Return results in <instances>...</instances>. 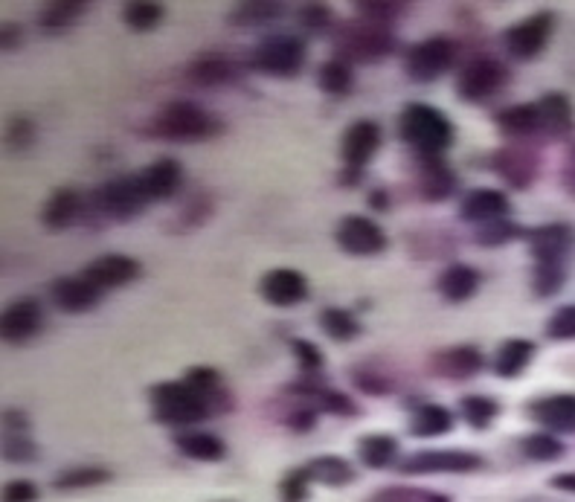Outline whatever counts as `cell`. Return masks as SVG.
<instances>
[{
  "instance_id": "obj_49",
  "label": "cell",
  "mask_w": 575,
  "mask_h": 502,
  "mask_svg": "<svg viewBox=\"0 0 575 502\" xmlns=\"http://www.w3.org/2000/svg\"><path fill=\"white\" fill-rule=\"evenodd\" d=\"M291 346V355L297 360V366L303 369V375H320L323 366H326V355L323 349L314 343V340H305V337H291L288 340Z\"/></svg>"
},
{
  "instance_id": "obj_47",
  "label": "cell",
  "mask_w": 575,
  "mask_h": 502,
  "mask_svg": "<svg viewBox=\"0 0 575 502\" xmlns=\"http://www.w3.org/2000/svg\"><path fill=\"white\" fill-rule=\"evenodd\" d=\"M111 479L108 468H70V471L59 473L53 479V488L56 491H82V488H96V485H105Z\"/></svg>"
},
{
  "instance_id": "obj_2",
  "label": "cell",
  "mask_w": 575,
  "mask_h": 502,
  "mask_svg": "<svg viewBox=\"0 0 575 502\" xmlns=\"http://www.w3.org/2000/svg\"><path fill=\"white\" fill-rule=\"evenodd\" d=\"M398 137L416 157H445L454 146L456 125L445 111L427 102H410L398 114Z\"/></svg>"
},
{
  "instance_id": "obj_56",
  "label": "cell",
  "mask_w": 575,
  "mask_h": 502,
  "mask_svg": "<svg viewBox=\"0 0 575 502\" xmlns=\"http://www.w3.org/2000/svg\"><path fill=\"white\" fill-rule=\"evenodd\" d=\"M3 502H38V488L30 479H15L3 488Z\"/></svg>"
},
{
  "instance_id": "obj_55",
  "label": "cell",
  "mask_w": 575,
  "mask_h": 502,
  "mask_svg": "<svg viewBox=\"0 0 575 502\" xmlns=\"http://www.w3.org/2000/svg\"><path fill=\"white\" fill-rule=\"evenodd\" d=\"M212 209L215 207H212L210 195H192V198L186 201V207H183L181 215H178V221L186 224L189 230H192V227H201V224H207Z\"/></svg>"
},
{
  "instance_id": "obj_63",
  "label": "cell",
  "mask_w": 575,
  "mask_h": 502,
  "mask_svg": "<svg viewBox=\"0 0 575 502\" xmlns=\"http://www.w3.org/2000/svg\"><path fill=\"white\" fill-rule=\"evenodd\" d=\"M523 502H546V500H538V497H532V500H523Z\"/></svg>"
},
{
  "instance_id": "obj_23",
  "label": "cell",
  "mask_w": 575,
  "mask_h": 502,
  "mask_svg": "<svg viewBox=\"0 0 575 502\" xmlns=\"http://www.w3.org/2000/svg\"><path fill=\"white\" fill-rule=\"evenodd\" d=\"M137 180H140V189L146 195L149 204H163L169 198H175L181 192L183 186V166L181 160L175 157H160L149 166H143L137 172Z\"/></svg>"
},
{
  "instance_id": "obj_42",
  "label": "cell",
  "mask_w": 575,
  "mask_h": 502,
  "mask_svg": "<svg viewBox=\"0 0 575 502\" xmlns=\"http://www.w3.org/2000/svg\"><path fill=\"white\" fill-rule=\"evenodd\" d=\"M567 262H535L532 265V291L538 299H549V296L561 294L567 285Z\"/></svg>"
},
{
  "instance_id": "obj_31",
  "label": "cell",
  "mask_w": 575,
  "mask_h": 502,
  "mask_svg": "<svg viewBox=\"0 0 575 502\" xmlns=\"http://www.w3.org/2000/svg\"><path fill=\"white\" fill-rule=\"evenodd\" d=\"M494 125L500 134L512 137V140H532L541 134V111L535 102H520L509 105L503 111L494 114Z\"/></svg>"
},
{
  "instance_id": "obj_7",
  "label": "cell",
  "mask_w": 575,
  "mask_h": 502,
  "mask_svg": "<svg viewBox=\"0 0 575 502\" xmlns=\"http://www.w3.org/2000/svg\"><path fill=\"white\" fill-rule=\"evenodd\" d=\"M512 82L509 64L497 56H474L462 64L456 76V96L465 105H483L488 99L500 96Z\"/></svg>"
},
{
  "instance_id": "obj_25",
  "label": "cell",
  "mask_w": 575,
  "mask_h": 502,
  "mask_svg": "<svg viewBox=\"0 0 575 502\" xmlns=\"http://www.w3.org/2000/svg\"><path fill=\"white\" fill-rule=\"evenodd\" d=\"M529 418L546 433H575V392H555L529 404Z\"/></svg>"
},
{
  "instance_id": "obj_52",
  "label": "cell",
  "mask_w": 575,
  "mask_h": 502,
  "mask_svg": "<svg viewBox=\"0 0 575 502\" xmlns=\"http://www.w3.org/2000/svg\"><path fill=\"white\" fill-rule=\"evenodd\" d=\"M291 398H294V395H291ZM317 415H320V410H317L314 404H308L303 398H294V404L285 407L282 421H285V427H291L294 433H308V430L317 427Z\"/></svg>"
},
{
  "instance_id": "obj_38",
  "label": "cell",
  "mask_w": 575,
  "mask_h": 502,
  "mask_svg": "<svg viewBox=\"0 0 575 502\" xmlns=\"http://www.w3.org/2000/svg\"><path fill=\"white\" fill-rule=\"evenodd\" d=\"M317 88L334 96V99L349 96L355 90V64L340 59V56H332L329 61H323L320 70H317Z\"/></svg>"
},
{
  "instance_id": "obj_4",
  "label": "cell",
  "mask_w": 575,
  "mask_h": 502,
  "mask_svg": "<svg viewBox=\"0 0 575 502\" xmlns=\"http://www.w3.org/2000/svg\"><path fill=\"white\" fill-rule=\"evenodd\" d=\"M308 61V44L300 35L291 32H273L265 35L247 56V67L253 73L271 76V79H294L300 76Z\"/></svg>"
},
{
  "instance_id": "obj_19",
  "label": "cell",
  "mask_w": 575,
  "mask_h": 502,
  "mask_svg": "<svg viewBox=\"0 0 575 502\" xmlns=\"http://www.w3.org/2000/svg\"><path fill=\"white\" fill-rule=\"evenodd\" d=\"M140 273H143V265L134 256H125V253H105V256H99V259H93V262L82 267V276L91 282L93 288H99L102 294L137 282Z\"/></svg>"
},
{
  "instance_id": "obj_45",
  "label": "cell",
  "mask_w": 575,
  "mask_h": 502,
  "mask_svg": "<svg viewBox=\"0 0 575 502\" xmlns=\"http://www.w3.org/2000/svg\"><path fill=\"white\" fill-rule=\"evenodd\" d=\"M520 450H523V456L532 459V462H558V459L567 453L564 442H561L558 436L546 433V430L526 436L523 444H520Z\"/></svg>"
},
{
  "instance_id": "obj_22",
  "label": "cell",
  "mask_w": 575,
  "mask_h": 502,
  "mask_svg": "<svg viewBox=\"0 0 575 502\" xmlns=\"http://www.w3.org/2000/svg\"><path fill=\"white\" fill-rule=\"evenodd\" d=\"M85 218H88V198L73 186L56 189L41 207V224L47 230H53V233L70 230L76 224H85Z\"/></svg>"
},
{
  "instance_id": "obj_3",
  "label": "cell",
  "mask_w": 575,
  "mask_h": 502,
  "mask_svg": "<svg viewBox=\"0 0 575 502\" xmlns=\"http://www.w3.org/2000/svg\"><path fill=\"white\" fill-rule=\"evenodd\" d=\"M149 404H152L154 421L166 424V427H198L201 421H207L215 415L212 404L198 395L186 381H157L149 389Z\"/></svg>"
},
{
  "instance_id": "obj_50",
  "label": "cell",
  "mask_w": 575,
  "mask_h": 502,
  "mask_svg": "<svg viewBox=\"0 0 575 502\" xmlns=\"http://www.w3.org/2000/svg\"><path fill=\"white\" fill-rule=\"evenodd\" d=\"M544 334L552 343L575 340V305H561L558 311H552V317L544 325Z\"/></svg>"
},
{
  "instance_id": "obj_36",
  "label": "cell",
  "mask_w": 575,
  "mask_h": 502,
  "mask_svg": "<svg viewBox=\"0 0 575 502\" xmlns=\"http://www.w3.org/2000/svg\"><path fill=\"white\" fill-rule=\"evenodd\" d=\"M91 3L85 0H59V3H47L38 15V27L50 35H59V32L70 30L73 24H79L85 15H88Z\"/></svg>"
},
{
  "instance_id": "obj_16",
  "label": "cell",
  "mask_w": 575,
  "mask_h": 502,
  "mask_svg": "<svg viewBox=\"0 0 575 502\" xmlns=\"http://www.w3.org/2000/svg\"><path fill=\"white\" fill-rule=\"evenodd\" d=\"M285 392L288 395H294V398H303L308 404H314L320 413H329V415H340V418H352V415H358V404L346 395V392H340V389H334L326 378H320V375H303L300 381H291V384L285 386Z\"/></svg>"
},
{
  "instance_id": "obj_9",
  "label": "cell",
  "mask_w": 575,
  "mask_h": 502,
  "mask_svg": "<svg viewBox=\"0 0 575 502\" xmlns=\"http://www.w3.org/2000/svg\"><path fill=\"white\" fill-rule=\"evenodd\" d=\"M555 32V12L552 9H538L529 18L512 24L503 32V50L515 61H535L544 56V50L552 41Z\"/></svg>"
},
{
  "instance_id": "obj_33",
  "label": "cell",
  "mask_w": 575,
  "mask_h": 502,
  "mask_svg": "<svg viewBox=\"0 0 575 502\" xmlns=\"http://www.w3.org/2000/svg\"><path fill=\"white\" fill-rule=\"evenodd\" d=\"M349 381L355 389H361L364 395L369 398H384V395H393L395 386V375L384 366V363H375V360H364L358 366L349 369Z\"/></svg>"
},
{
  "instance_id": "obj_44",
  "label": "cell",
  "mask_w": 575,
  "mask_h": 502,
  "mask_svg": "<svg viewBox=\"0 0 575 502\" xmlns=\"http://www.w3.org/2000/svg\"><path fill=\"white\" fill-rule=\"evenodd\" d=\"M517 238H526V230L517 227L512 218L491 221V224H485V227H477V233H474V241H477L480 247H485V250L506 247V244H512Z\"/></svg>"
},
{
  "instance_id": "obj_48",
  "label": "cell",
  "mask_w": 575,
  "mask_h": 502,
  "mask_svg": "<svg viewBox=\"0 0 575 502\" xmlns=\"http://www.w3.org/2000/svg\"><path fill=\"white\" fill-rule=\"evenodd\" d=\"M38 140V125L30 117H12L6 122V131H3V143L9 154H24L30 151Z\"/></svg>"
},
{
  "instance_id": "obj_57",
  "label": "cell",
  "mask_w": 575,
  "mask_h": 502,
  "mask_svg": "<svg viewBox=\"0 0 575 502\" xmlns=\"http://www.w3.org/2000/svg\"><path fill=\"white\" fill-rule=\"evenodd\" d=\"M561 186L570 198H575V143H570L564 163H561Z\"/></svg>"
},
{
  "instance_id": "obj_34",
  "label": "cell",
  "mask_w": 575,
  "mask_h": 502,
  "mask_svg": "<svg viewBox=\"0 0 575 502\" xmlns=\"http://www.w3.org/2000/svg\"><path fill=\"white\" fill-rule=\"evenodd\" d=\"M175 444L186 459L195 462H221L227 456V444L221 436L207 433V430H186L175 436Z\"/></svg>"
},
{
  "instance_id": "obj_8",
  "label": "cell",
  "mask_w": 575,
  "mask_h": 502,
  "mask_svg": "<svg viewBox=\"0 0 575 502\" xmlns=\"http://www.w3.org/2000/svg\"><path fill=\"white\" fill-rule=\"evenodd\" d=\"M456 64V44L448 35H430L413 44L404 56V73L416 85H430L442 79Z\"/></svg>"
},
{
  "instance_id": "obj_17",
  "label": "cell",
  "mask_w": 575,
  "mask_h": 502,
  "mask_svg": "<svg viewBox=\"0 0 575 502\" xmlns=\"http://www.w3.org/2000/svg\"><path fill=\"white\" fill-rule=\"evenodd\" d=\"M311 294L305 273L297 267H271L259 279V296L271 308H297Z\"/></svg>"
},
{
  "instance_id": "obj_26",
  "label": "cell",
  "mask_w": 575,
  "mask_h": 502,
  "mask_svg": "<svg viewBox=\"0 0 575 502\" xmlns=\"http://www.w3.org/2000/svg\"><path fill=\"white\" fill-rule=\"evenodd\" d=\"M535 105L541 111V137H546V140H567L573 134L575 105L567 93L549 90Z\"/></svg>"
},
{
  "instance_id": "obj_41",
  "label": "cell",
  "mask_w": 575,
  "mask_h": 502,
  "mask_svg": "<svg viewBox=\"0 0 575 502\" xmlns=\"http://www.w3.org/2000/svg\"><path fill=\"white\" fill-rule=\"evenodd\" d=\"M285 15V3H273V0H247L236 3L230 12V24L236 27H265L276 18Z\"/></svg>"
},
{
  "instance_id": "obj_37",
  "label": "cell",
  "mask_w": 575,
  "mask_h": 502,
  "mask_svg": "<svg viewBox=\"0 0 575 502\" xmlns=\"http://www.w3.org/2000/svg\"><path fill=\"white\" fill-rule=\"evenodd\" d=\"M303 468L311 476V482L326 485V488H343V485L355 482V468L343 456H317V459L305 462Z\"/></svg>"
},
{
  "instance_id": "obj_28",
  "label": "cell",
  "mask_w": 575,
  "mask_h": 502,
  "mask_svg": "<svg viewBox=\"0 0 575 502\" xmlns=\"http://www.w3.org/2000/svg\"><path fill=\"white\" fill-rule=\"evenodd\" d=\"M480 285H483L480 270L474 265H468V262H451L439 273V279H436V291L451 305H462V302L474 299L477 291H480Z\"/></svg>"
},
{
  "instance_id": "obj_15",
  "label": "cell",
  "mask_w": 575,
  "mask_h": 502,
  "mask_svg": "<svg viewBox=\"0 0 575 502\" xmlns=\"http://www.w3.org/2000/svg\"><path fill=\"white\" fill-rule=\"evenodd\" d=\"M44 328V308L38 299L24 296L3 308L0 314V337L9 346H27Z\"/></svg>"
},
{
  "instance_id": "obj_58",
  "label": "cell",
  "mask_w": 575,
  "mask_h": 502,
  "mask_svg": "<svg viewBox=\"0 0 575 502\" xmlns=\"http://www.w3.org/2000/svg\"><path fill=\"white\" fill-rule=\"evenodd\" d=\"M21 41H24V30H21L18 24H3V30H0V47H3V53H15V50L21 47Z\"/></svg>"
},
{
  "instance_id": "obj_35",
  "label": "cell",
  "mask_w": 575,
  "mask_h": 502,
  "mask_svg": "<svg viewBox=\"0 0 575 502\" xmlns=\"http://www.w3.org/2000/svg\"><path fill=\"white\" fill-rule=\"evenodd\" d=\"M317 323H320V331L334 343H352L364 334V323L358 320V314L349 308H337V305L323 308Z\"/></svg>"
},
{
  "instance_id": "obj_21",
  "label": "cell",
  "mask_w": 575,
  "mask_h": 502,
  "mask_svg": "<svg viewBox=\"0 0 575 502\" xmlns=\"http://www.w3.org/2000/svg\"><path fill=\"white\" fill-rule=\"evenodd\" d=\"M459 221L471 224V227H485L491 221H500V218H509L512 215V201L506 192L500 189H491V186H480V189H471L462 195L459 209H456Z\"/></svg>"
},
{
  "instance_id": "obj_53",
  "label": "cell",
  "mask_w": 575,
  "mask_h": 502,
  "mask_svg": "<svg viewBox=\"0 0 575 502\" xmlns=\"http://www.w3.org/2000/svg\"><path fill=\"white\" fill-rule=\"evenodd\" d=\"M311 476L305 473V468H294L279 479V500L282 502H305L308 491H311Z\"/></svg>"
},
{
  "instance_id": "obj_30",
  "label": "cell",
  "mask_w": 575,
  "mask_h": 502,
  "mask_svg": "<svg viewBox=\"0 0 575 502\" xmlns=\"http://www.w3.org/2000/svg\"><path fill=\"white\" fill-rule=\"evenodd\" d=\"M538 355V346L526 337H509L497 346L494 355V375L503 381H517Z\"/></svg>"
},
{
  "instance_id": "obj_5",
  "label": "cell",
  "mask_w": 575,
  "mask_h": 502,
  "mask_svg": "<svg viewBox=\"0 0 575 502\" xmlns=\"http://www.w3.org/2000/svg\"><path fill=\"white\" fill-rule=\"evenodd\" d=\"M334 44H337V56L352 64H375L393 56L398 47L393 27L387 24H375V21H352L343 24L334 32Z\"/></svg>"
},
{
  "instance_id": "obj_6",
  "label": "cell",
  "mask_w": 575,
  "mask_h": 502,
  "mask_svg": "<svg viewBox=\"0 0 575 502\" xmlns=\"http://www.w3.org/2000/svg\"><path fill=\"white\" fill-rule=\"evenodd\" d=\"M149 207L137 172L134 175H120V178L105 180L102 186H96L88 198V218L96 221H131L137 215H143V209ZM85 218V221H88Z\"/></svg>"
},
{
  "instance_id": "obj_18",
  "label": "cell",
  "mask_w": 575,
  "mask_h": 502,
  "mask_svg": "<svg viewBox=\"0 0 575 502\" xmlns=\"http://www.w3.org/2000/svg\"><path fill=\"white\" fill-rule=\"evenodd\" d=\"M532 262H567L575 250V227L567 221H549L541 227L526 230Z\"/></svg>"
},
{
  "instance_id": "obj_40",
  "label": "cell",
  "mask_w": 575,
  "mask_h": 502,
  "mask_svg": "<svg viewBox=\"0 0 575 502\" xmlns=\"http://www.w3.org/2000/svg\"><path fill=\"white\" fill-rule=\"evenodd\" d=\"M166 18V6L157 0H131L122 6V24L137 35L157 30Z\"/></svg>"
},
{
  "instance_id": "obj_32",
  "label": "cell",
  "mask_w": 575,
  "mask_h": 502,
  "mask_svg": "<svg viewBox=\"0 0 575 502\" xmlns=\"http://www.w3.org/2000/svg\"><path fill=\"white\" fill-rule=\"evenodd\" d=\"M456 415L445 404H419L410 415V433L416 439H439L454 430Z\"/></svg>"
},
{
  "instance_id": "obj_54",
  "label": "cell",
  "mask_w": 575,
  "mask_h": 502,
  "mask_svg": "<svg viewBox=\"0 0 575 502\" xmlns=\"http://www.w3.org/2000/svg\"><path fill=\"white\" fill-rule=\"evenodd\" d=\"M297 18L308 32H326L332 30L334 24V12L329 3H305V6H300Z\"/></svg>"
},
{
  "instance_id": "obj_29",
  "label": "cell",
  "mask_w": 575,
  "mask_h": 502,
  "mask_svg": "<svg viewBox=\"0 0 575 502\" xmlns=\"http://www.w3.org/2000/svg\"><path fill=\"white\" fill-rule=\"evenodd\" d=\"M181 381H186L198 395H204L212 404L215 415L230 413L233 404H236L233 395H230V389L224 384V375H221L218 369H212V366H189V369L183 372Z\"/></svg>"
},
{
  "instance_id": "obj_13",
  "label": "cell",
  "mask_w": 575,
  "mask_h": 502,
  "mask_svg": "<svg viewBox=\"0 0 575 502\" xmlns=\"http://www.w3.org/2000/svg\"><path fill=\"white\" fill-rule=\"evenodd\" d=\"M247 61L233 59L227 53H201L183 67V76L195 88H230L239 85L247 73Z\"/></svg>"
},
{
  "instance_id": "obj_62",
  "label": "cell",
  "mask_w": 575,
  "mask_h": 502,
  "mask_svg": "<svg viewBox=\"0 0 575 502\" xmlns=\"http://www.w3.org/2000/svg\"><path fill=\"white\" fill-rule=\"evenodd\" d=\"M422 502H451L445 494H436V491H424Z\"/></svg>"
},
{
  "instance_id": "obj_12",
  "label": "cell",
  "mask_w": 575,
  "mask_h": 502,
  "mask_svg": "<svg viewBox=\"0 0 575 502\" xmlns=\"http://www.w3.org/2000/svg\"><path fill=\"white\" fill-rule=\"evenodd\" d=\"M488 169L517 192L529 189L541 175V151L532 146H503L488 157Z\"/></svg>"
},
{
  "instance_id": "obj_39",
  "label": "cell",
  "mask_w": 575,
  "mask_h": 502,
  "mask_svg": "<svg viewBox=\"0 0 575 502\" xmlns=\"http://www.w3.org/2000/svg\"><path fill=\"white\" fill-rule=\"evenodd\" d=\"M401 447H398V439L395 436H387V433H372V436H364L358 442V456L364 462L369 471H384L390 468L395 459H398Z\"/></svg>"
},
{
  "instance_id": "obj_27",
  "label": "cell",
  "mask_w": 575,
  "mask_h": 502,
  "mask_svg": "<svg viewBox=\"0 0 575 502\" xmlns=\"http://www.w3.org/2000/svg\"><path fill=\"white\" fill-rule=\"evenodd\" d=\"M50 296L53 305L64 311V314H88L99 302H102V291L93 288L91 282L79 273V276H61L50 285Z\"/></svg>"
},
{
  "instance_id": "obj_43",
  "label": "cell",
  "mask_w": 575,
  "mask_h": 502,
  "mask_svg": "<svg viewBox=\"0 0 575 502\" xmlns=\"http://www.w3.org/2000/svg\"><path fill=\"white\" fill-rule=\"evenodd\" d=\"M459 413H462L468 427L488 430L500 415V404L494 398H488V395H462L459 398Z\"/></svg>"
},
{
  "instance_id": "obj_51",
  "label": "cell",
  "mask_w": 575,
  "mask_h": 502,
  "mask_svg": "<svg viewBox=\"0 0 575 502\" xmlns=\"http://www.w3.org/2000/svg\"><path fill=\"white\" fill-rule=\"evenodd\" d=\"M3 456L6 462L27 465L38 459V447L30 439V433H3Z\"/></svg>"
},
{
  "instance_id": "obj_11",
  "label": "cell",
  "mask_w": 575,
  "mask_h": 502,
  "mask_svg": "<svg viewBox=\"0 0 575 502\" xmlns=\"http://www.w3.org/2000/svg\"><path fill=\"white\" fill-rule=\"evenodd\" d=\"M483 468V456L471 450H416L401 459V476H430V473H474Z\"/></svg>"
},
{
  "instance_id": "obj_61",
  "label": "cell",
  "mask_w": 575,
  "mask_h": 502,
  "mask_svg": "<svg viewBox=\"0 0 575 502\" xmlns=\"http://www.w3.org/2000/svg\"><path fill=\"white\" fill-rule=\"evenodd\" d=\"M549 485L561 494H575V473H558V476H552Z\"/></svg>"
},
{
  "instance_id": "obj_59",
  "label": "cell",
  "mask_w": 575,
  "mask_h": 502,
  "mask_svg": "<svg viewBox=\"0 0 575 502\" xmlns=\"http://www.w3.org/2000/svg\"><path fill=\"white\" fill-rule=\"evenodd\" d=\"M364 169H346V166H343V169H340V175H337V183H340V186H346V189H355V186H361V183H364Z\"/></svg>"
},
{
  "instance_id": "obj_20",
  "label": "cell",
  "mask_w": 575,
  "mask_h": 502,
  "mask_svg": "<svg viewBox=\"0 0 575 502\" xmlns=\"http://www.w3.org/2000/svg\"><path fill=\"white\" fill-rule=\"evenodd\" d=\"M384 143V128L375 119H355L343 140H340V160L346 169H366V163L378 154Z\"/></svg>"
},
{
  "instance_id": "obj_14",
  "label": "cell",
  "mask_w": 575,
  "mask_h": 502,
  "mask_svg": "<svg viewBox=\"0 0 575 502\" xmlns=\"http://www.w3.org/2000/svg\"><path fill=\"white\" fill-rule=\"evenodd\" d=\"M485 357L477 346L471 343H459V346H448V349H439L427 357V369L433 378L439 381H448V384H462V381H471L483 372Z\"/></svg>"
},
{
  "instance_id": "obj_46",
  "label": "cell",
  "mask_w": 575,
  "mask_h": 502,
  "mask_svg": "<svg viewBox=\"0 0 575 502\" xmlns=\"http://www.w3.org/2000/svg\"><path fill=\"white\" fill-rule=\"evenodd\" d=\"M355 12L364 21H375V24H387L390 27L395 18L410 15V3H404V0H358Z\"/></svg>"
},
{
  "instance_id": "obj_1",
  "label": "cell",
  "mask_w": 575,
  "mask_h": 502,
  "mask_svg": "<svg viewBox=\"0 0 575 502\" xmlns=\"http://www.w3.org/2000/svg\"><path fill=\"white\" fill-rule=\"evenodd\" d=\"M146 134L163 143H207L224 134V122L192 99H172L149 117Z\"/></svg>"
},
{
  "instance_id": "obj_60",
  "label": "cell",
  "mask_w": 575,
  "mask_h": 502,
  "mask_svg": "<svg viewBox=\"0 0 575 502\" xmlns=\"http://www.w3.org/2000/svg\"><path fill=\"white\" fill-rule=\"evenodd\" d=\"M366 204H369V209H375V212H387V209H390V192H387V189H372L369 198H366Z\"/></svg>"
},
{
  "instance_id": "obj_10",
  "label": "cell",
  "mask_w": 575,
  "mask_h": 502,
  "mask_svg": "<svg viewBox=\"0 0 575 502\" xmlns=\"http://www.w3.org/2000/svg\"><path fill=\"white\" fill-rule=\"evenodd\" d=\"M334 244L346 253V256H381L390 244V236L384 233V227L369 218V215H343L334 227Z\"/></svg>"
},
{
  "instance_id": "obj_24",
  "label": "cell",
  "mask_w": 575,
  "mask_h": 502,
  "mask_svg": "<svg viewBox=\"0 0 575 502\" xmlns=\"http://www.w3.org/2000/svg\"><path fill=\"white\" fill-rule=\"evenodd\" d=\"M456 186V172L445 157H416V192L422 195V201L442 204L454 198Z\"/></svg>"
}]
</instances>
